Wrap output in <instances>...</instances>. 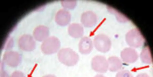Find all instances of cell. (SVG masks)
Returning <instances> with one entry per match:
<instances>
[{
	"mask_svg": "<svg viewBox=\"0 0 153 77\" xmlns=\"http://www.w3.org/2000/svg\"><path fill=\"white\" fill-rule=\"evenodd\" d=\"M45 77H56L54 75H48Z\"/></svg>",
	"mask_w": 153,
	"mask_h": 77,
	"instance_id": "obj_4",
	"label": "cell"
},
{
	"mask_svg": "<svg viewBox=\"0 0 153 77\" xmlns=\"http://www.w3.org/2000/svg\"><path fill=\"white\" fill-rule=\"evenodd\" d=\"M58 58L60 62L68 66H72L76 65L79 59L78 54L69 49H64L59 52Z\"/></svg>",
	"mask_w": 153,
	"mask_h": 77,
	"instance_id": "obj_1",
	"label": "cell"
},
{
	"mask_svg": "<svg viewBox=\"0 0 153 77\" xmlns=\"http://www.w3.org/2000/svg\"><path fill=\"white\" fill-rule=\"evenodd\" d=\"M91 64L93 69L96 72H104L107 70V63L105 59L102 57L97 56L94 57Z\"/></svg>",
	"mask_w": 153,
	"mask_h": 77,
	"instance_id": "obj_2",
	"label": "cell"
},
{
	"mask_svg": "<svg viewBox=\"0 0 153 77\" xmlns=\"http://www.w3.org/2000/svg\"><path fill=\"white\" fill-rule=\"evenodd\" d=\"M95 77H104L103 76L100 75H98L96 76H95Z\"/></svg>",
	"mask_w": 153,
	"mask_h": 77,
	"instance_id": "obj_3",
	"label": "cell"
}]
</instances>
